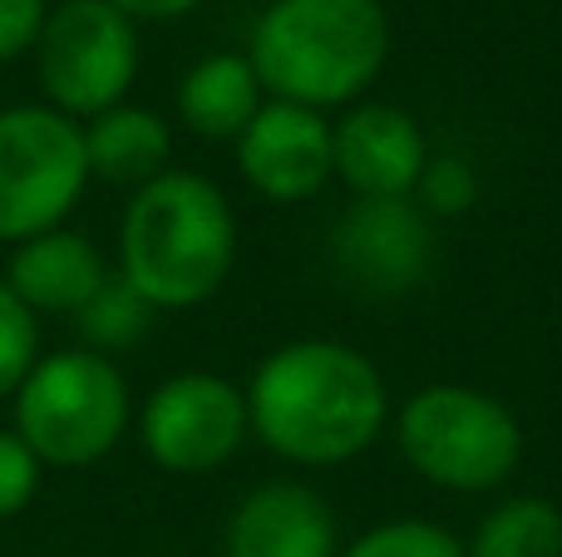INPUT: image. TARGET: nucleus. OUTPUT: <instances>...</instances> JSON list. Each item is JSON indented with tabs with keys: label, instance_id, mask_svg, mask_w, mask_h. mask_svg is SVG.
Here are the masks:
<instances>
[{
	"label": "nucleus",
	"instance_id": "obj_1",
	"mask_svg": "<svg viewBox=\"0 0 562 557\" xmlns=\"http://www.w3.org/2000/svg\"><path fill=\"white\" fill-rule=\"evenodd\" d=\"M243 390L252 440L296 469L360 459L395 414L380 365L336 336H301L267 351Z\"/></svg>",
	"mask_w": 562,
	"mask_h": 557
},
{
	"label": "nucleus",
	"instance_id": "obj_2",
	"mask_svg": "<svg viewBox=\"0 0 562 557\" xmlns=\"http://www.w3.org/2000/svg\"><path fill=\"white\" fill-rule=\"evenodd\" d=\"M237 266V213L207 173L168 168L124 203L114 272L154 311L213 302Z\"/></svg>",
	"mask_w": 562,
	"mask_h": 557
},
{
	"label": "nucleus",
	"instance_id": "obj_3",
	"mask_svg": "<svg viewBox=\"0 0 562 557\" xmlns=\"http://www.w3.org/2000/svg\"><path fill=\"white\" fill-rule=\"evenodd\" d=\"M267 99L350 109L390 59V15L380 0H267L247 45Z\"/></svg>",
	"mask_w": 562,
	"mask_h": 557
},
{
	"label": "nucleus",
	"instance_id": "obj_4",
	"mask_svg": "<svg viewBox=\"0 0 562 557\" xmlns=\"http://www.w3.org/2000/svg\"><path fill=\"white\" fill-rule=\"evenodd\" d=\"M390 420H395V444L405 464L445 493L504 489L528 450L514 405L464 380L419 385Z\"/></svg>",
	"mask_w": 562,
	"mask_h": 557
},
{
	"label": "nucleus",
	"instance_id": "obj_5",
	"mask_svg": "<svg viewBox=\"0 0 562 557\" xmlns=\"http://www.w3.org/2000/svg\"><path fill=\"white\" fill-rule=\"evenodd\" d=\"M10 405H15L10 430L45 469H89L119 450L134 420L124 371L85 345L40 355Z\"/></svg>",
	"mask_w": 562,
	"mask_h": 557
},
{
	"label": "nucleus",
	"instance_id": "obj_6",
	"mask_svg": "<svg viewBox=\"0 0 562 557\" xmlns=\"http://www.w3.org/2000/svg\"><path fill=\"white\" fill-rule=\"evenodd\" d=\"M85 187V124L49 104L0 109V242L20 247L65 227Z\"/></svg>",
	"mask_w": 562,
	"mask_h": 557
},
{
	"label": "nucleus",
	"instance_id": "obj_7",
	"mask_svg": "<svg viewBox=\"0 0 562 557\" xmlns=\"http://www.w3.org/2000/svg\"><path fill=\"white\" fill-rule=\"evenodd\" d=\"M30 55L45 104L75 124H89L104 109L128 104L144 49L138 25L109 0H59Z\"/></svg>",
	"mask_w": 562,
	"mask_h": 557
},
{
	"label": "nucleus",
	"instance_id": "obj_8",
	"mask_svg": "<svg viewBox=\"0 0 562 557\" xmlns=\"http://www.w3.org/2000/svg\"><path fill=\"white\" fill-rule=\"evenodd\" d=\"M252 440L247 390L213 371H178L138 405V444L164 474L203 479L243 454Z\"/></svg>",
	"mask_w": 562,
	"mask_h": 557
},
{
	"label": "nucleus",
	"instance_id": "obj_9",
	"mask_svg": "<svg viewBox=\"0 0 562 557\" xmlns=\"http://www.w3.org/2000/svg\"><path fill=\"white\" fill-rule=\"evenodd\" d=\"M330 257L360 296H405L435 266V223L415 197H350Z\"/></svg>",
	"mask_w": 562,
	"mask_h": 557
},
{
	"label": "nucleus",
	"instance_id": "obj_10",
	"mask_svg": "<svg viewBox=\"0 0 562 557\" xmlns=\"http://www.w3.org/2000/svg\"><path fill=\"white\" fill-rule=\"evenodd\" d=\"M237 173L257 197L277 207L311 203L326 193L336 178V138H330V114L267 99L257 118L237 134L233 144Z\"/></svg>",
	"mask_w": 562,
	"mask_h": 557
},
{
	"label": "nucleus",
	"instance_id": "obj_11",
	"mask_svg": "<svg viewBox=\"0 0 562 557\" xmlns=\"http://www.w3.org/2000/svg\"><path fill=\"white\" fill-rule=\"evenodd\" d=\"M336 178L356 197H415L429 163V138L419 118L385 99H360L330 118Z\"/></svg>",
	"mask_w": 562,
	"mask_h": 557
},
{
	"label": "nucleus",
	"instance_id": "obj_12",
	"mask_svg": "<svg viewBox=\"0 0 562 557\" xmlns=\"http://www.w3.org/2000/svg\"><path fill=\"white\" fill-rule=\"evenodd\" d=\"M227 557H336L340 528L330 503L301 479H267L243 493L223 528Z\"/></svg>",
	"mask_w": 562,
	"mask_h": 557
},
{
	"label": "nucleus",
	"instance_id": "obj_13",
	"mask_svg": "<svg viewBox=\"0 0 562 557\" xmlns=\"http://www.w3.org/2000/svg\"><path fill=\"white\" fill-rule=\"evenodd\" d=\"M109 276L114 272H109L99 242L75 227H55V232L10 247L5 266V286L35 316H79Z\"/></svg>",
	"mask_w": 562,
	"mask_h": 557
},
{
	"label": "nucleus",
	"instance_id": "obj_14",
	"mask_svg": "<svg viewBox=\"0 0 562 557\" xmlns=\"http://www.w3.org/2000/svg\"><path fill=\"white\" fill-rule=\"evenodd\" d=\"M173 104L188 134L207 138V144H237V134L267 104V89L252 59L237 49H217V55H203L198 65L183 69Z\"/></svg>",
	"mask_w": 562,
	"mask_h": 557
},
{
	"label": "nucleus",
	"instance_id": "obj_15",
	"mask_svg": "<svg viewBox=\"0 0 562 557\" xmlns=\"http://www.w3.org/2000/svg\"><path fill=\"white\" fill-rule=\"evenodd\" d=\"M85 158L89 183L109 187H144L158 173H168L173 158V128L158 109L144 104H114L85 124Z\"/></svg>",
	"mask_w": 562,
	"mask_h": 557
},
{
	"label": "nucleus",
	"instance_id": "obj_16",
	"mask_svg": "<svg viewBox=\"0 0 562 557\" xmlns=\"http://www.w3.org/2000/svg\"><path fill=\"white\" fill-rule=\"evenodd\" d=\"M469 557H562V509L543 493H508L479 519Z\"/></svg>",
	"mask_w": 562,
	"mask_h": 557
},
{
	"label": "nucleus",
	"instance_id": "obj_17",
	"mask_svg": "<svg viewBox=\"0 0 562 557\" xmlns=\"http://www.w3.org/2000/svg\"><path fill=\"white\" fill-rule=\"evenodd\" d=\"M154 316H158L154 306H148L144 296L114 272L75 321H79V336H85V351H99V355L114 361L119 351H128V345L144 341L148 326H154Z\"/></svg>",
	"mask_w": 562,
	"mask_h": 557
},
{
	"label": "nucleus",
	"instance_id": "obj_18",
	"mask_svg": "<svg viewBox=\"0 0 562 557\" xmlns=\"http://www.w3.org/2000/svg\"><path fill=\"white\" fill-rule=\"evenodd\" d=\"M336 557H469L464 538L429 519H390L375 523L370 533L350 538Z\"/></svg>",
	"mask_w": 562,
	"mask_h": 557
},
{
	"label": "nucleus",
	"instance_id": "obj_19",
	"mask_svg": "<svg viewBox=\"0 0 562 557\" xmlns=\"http://www.w3.org/2000/svg\"><path fill=\"white\" fill-rule=\"evenodd\" d=\"M40 361V316L0 282V400H15Z\"/></svg>",
	"mask_w": 562,
	"mask_h": 557
},
{
	"label": "nucleus",
	"instance_id": "obj_20",
	"mask_svg": "<svg viewBox=\"0 0 562 557\" xmlns=\"http://www.w3.org/2000/svg\"><path fill=\"white\" fill-rule=\"evenodd\" d=\"M415 203L429 217H459L479 203V168L464 154H429L425 178L415 187Z\"/></svg>",
	"mask_w": 562,
	"mask_h": 557
},
{
	"label": "nucleus",
	"instance_id": "obj_21",
	"mask_svg": "<svg viewBox=\"0 0 562 557\" xmlns=\"http://www.w3.org/2000/svg\"><path fill=\"white\" fill-rule=\"evenodd\" d=\"M40 479H45V464L25 450L15 430H0V523L20 519L30 509V499L40 493Z\"/></svg>",
	"mask_w": 562,
	"mask_h": 557
},
{
	"label": "nucleus",
	"instance_id": "obj_22",
	"mask_svg": "<svg viewBox=\"0 0 562 557\" xmlns=\"http://www.w3.org/2000/svg\"><path fill=\"white\" fill-rule=\"evenodd\" d=\"M45 15H49L45 0H0V65L35 49Z\"/></svg>",
	"mask_w": 562,
	"mask_h": 557
},
{
	"label": "nucleus",
	"instance_id": "obj_23",
	"mask_svg": "<svg viewBox=\"0 0 562 557\" xmlns=\"http://www.w3.org/2000/svg\"><path fill=\"white\" fill-rule=\"evenodd\" d=\"M114 10H124L128 20H178V15H193L203 0H109Z\"/></svg>",
	"mask_w": 562,
	"mask_h": 557
}]
</instances>
